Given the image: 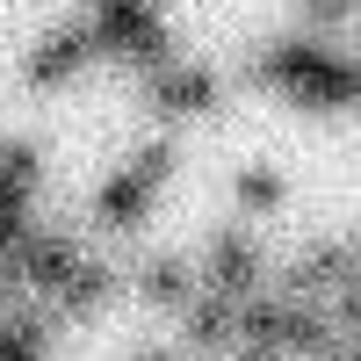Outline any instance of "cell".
<instances>
[{
	"mask_svg": "<svg viewBox=\"0 0 361 361\" xmlns=\"http://www.w3.org/2000/svg\"><path fill=\"white\" fill-rule=\"evenodd\" d=\"M304 8V22H311V37H325V29H340L347 15H354V0H296Z\"/></svg>",
	"mask_w": 361,
	"mask_h": 361,
	"instance_id": "7c38bea8",
	"label": "cell"
},
{
	"mask_svg": "<svg viewBox=\"0 0 361 361\" xmlns=\"http://www.w3.org/2000/svg\"><path fill=\"white\" fill-rule=\"evenodd\" d=\"M202 289L209 296H231V304H246V296L267 289V253L253 231H217L202 246Z\"/></svg>",
	"mask_w": 361,
	"mask_h": 361,
	"instance_id": "277c9868",
	"label": "cell"
},
{
	"mask_svg": "<svg viewBox=\"0 0 361 361\" xmlns=\"http://www.w3.org/2000/svg\"><path fill=\"white\" fill-rule=\"evenodd\" d=\"M231 202H238V209H282V202H289V180H282L275 166H246V173L231 180Z\"/></svg>",
	"mask_w": 361,
	"mask_h": 361,
	"instance_id": "30bf717a",
	"label": "cell"
},
{
	"mask_svg": "<svg viewBox=\"0 0 361 361\" xmlns=\"http://www.w3.org/2000/svg\"><path fill=\"white\" fill-rule=\"evenodd\" d=\"M130 361H180V354H173V347H137Z\"/></svg>",
	"mask_w": 361,
	"mask_h": 361,
	"instance_id": "4fadbf2b",
	"label": "cell"
},
{
	"mask_svg": "<svg viewBox=\"0 0 361 361\" xmlns=\"http://www.w3.org/2000/svg\"><path fill=\"white\" fill-rule=\"evenodd\" d=\"M195 296H202V267H195V260H180V253H145V260H137V304L180 318Z\"/></svg>",
	"mask_w": 361,
	"mask_h": 361,
	"instance_id": "52a82bcc",
	"label": "cell"
},
{
	"mask_svg": "<svg viewBox=\"0 0 361 361\" xmlns=\"http://www.w3.org/2000/svg\"><path fill=\"white\" fill-rule=\"evenodd\" d=\"M116 289H123V275H116V267H109V260H87V267H80V275H73L66 289H58V296H51V304H44V311H51L58 325H66V318H102V311L116 304Z\"/></svg>",
	"mask_w": 361,
	"mask_h": 361,
	"instance_id": "ba28073f",
	"label": "cell"
},
{
	"mask_svg": "<svg viewBox=\"0 0 361 361\" xmlns=\"http://www.w3.org/2000/svg\"><path fill=\"white\" fill-rule=\"evenodd\" d=\"M145 102H152L159 116V130H180V123H202V116H217L224 109V73H209V66H159L152 80H145Z\"/></svg>",
	"mask_w": 361,
	"mask_h": 361,
	"instance_id": "7a4b0ae2",
	"label": "cell"
},
{
	"mask_svg": "<svg viewBox=\"0 0 361 361\" xmlns=\"http://www.w3.org/2000/svg\"><path fill=\"white\" fill-rule=\"evenodd\" d=\"M246 80H253V87H275V94H289L296 109H311V116H333V109H354L361 58H340L325 37L296 29V37H275V44L253 58Z\"/></svg>",
	"mask_w": 361,
	"mask_h": 361,
	"instance_id": "6da1fadb",
	"label": "cell"
},
{
	"mask_svg": "<svg viewBox=\"0 0 361 361\" xmlns=\"http://www.w3.org/2000/svg\"><path fill=\"white\" fill-rule=\"evenodd\" d=\"M87 260H94V253H87L73 231H29V246H22V282H29L37 304H51V296L66 289Z\"/></svg>",
	"mask_w": 361,
	"mask_h": 361,
	"instance_id": "5b68a950",
	"label": "cell"
},
{
	"mask_svg": "<svg viewBox=\"0 0 361 361\" xmlns=\"http://www.w3.org/2000/svg\"><path fill=\"white\" fill-rule=\"evenodd\" d=\"M152 202H159L152 180L130 173V166H116L102 188H94V224H102V231H116V238H137V231H145V217H152Z\"/></svg>",
	"mask_w": 361,
	"mask_h": 361,
	"instance_id": "8992f818",
	"label": "cell"
},
{
	"mask_svg": "<svg viewBox=\"0 0 361 361\" xmlns=\"http://www.w3.org/2000/svg\"><path fill=\"white\" fill-rule=\"evenodd\" d=\"M173 166H180V145H173V130H152V137H145L137 152H130V173H145L152 188H166V180H173Z\"/></svg>",
	"mask_w": 361,
	"mask_h": 361,
	"instance_id": "8fae6325",
	"label": "cell"
},
{
	"mask_svg": "<svg viewBox=\"0 0 361 361\" xmlns=\"http://www.w3.org/2000/svg\"><path fill=\"white\" fill-rule=\"evenodd\" d=\"M94 66H102V44H94V29H87V15H73V22H51L44 37L29 44L22 80L37 87V94H51V87H66V80L94 73Z\"/></svg>",
	"mask_w": 361,
	"mask_h": 361,
	"instance_id": "3957f363",
	"label": "cell"
},
{
	"mask_svg": "<svg viewBox=\"0 0 361 361\" xmlns=\"http://www.w3.org/2000/svg\"><path fill=\"white\" fill-rule=\"evenodd\" d=\"M0 188L8 195H37L44 188V145L37 137H0Z\"/></svg>",
	"mask_w": 361,
	"mask_h": 361,
	"instance_id": "9c48e42d",
	"label": "cell"
}]
</instances>
